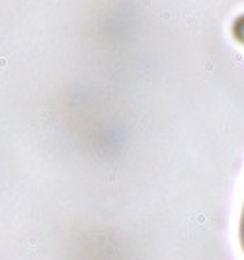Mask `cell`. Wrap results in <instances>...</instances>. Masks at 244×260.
<instances>
[{
  "instance_id": "1",
  "label": "cell",
  "mask_w": 244,
  "mask_h": 260,
  "mask_svg": "<svg viewBox=\"0 0 244 260\" xmlns=\"http://www.w3.org/2000/svg\"><path fill=\"white\" fill-rule=\"evenodd\" d=\"M232 38L244 45V14H240V16L232 22Z\"/></svg>"
},
{
  "instance_id": "2",
  "label": "cell",
  "mask_w": 244,
  "mask_h": 260,
  "mask_svg": "<svg viewBox=\"0 0 244 260\" xmlns=\"http://www.w3.org/2000/svg\"><path fill=\"white\" fill-rule=\"evenodd\" d=\"M238 237H240V247L244 250V208H242V215H240V227H238Z\"/></svg>"
}]
</instances>
